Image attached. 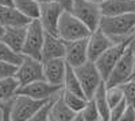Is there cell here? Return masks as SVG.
<instances>
[{"label":"cell","mask_w":135,"mask_h":121,"mask_svg":"<svg viewBox=\"0 0 135 121\" xmlns=\"http://www.w3.org/2000/svg\"><path fill=\"white\" fill-rule=\"evenodd\" d=\"M99 121H101V120H99Z\"/></svg>","instance_id":"obj_43"},{"label":"cell","mask_w":135,"mask_h":121,"mask_svg":"<svg viewBox=\"0 0 135 121\" xmlns=\"http://www.w3.org/2000/svg\"><path fill=\"white\" fill-rule=\"evenodd\" d=\"M0 6H14V0H0Z\"/></svg>","instance_id":"obj_36"},{"label":"cell","mask_w":135,"mask_h":121,"mask_svg":"<svg viewBox=\"0 0 135 121\" xmlns=\"http://www.w3.org/2000/svg\"><path fill=\"white\" fill-rule=\"evenodd\" d=\"M2 106H3V102H0V109H2Z\"/></svg>","instance_id":"obj_41"},{"label":"cell","mask_w":135,"mask_h":121,"mask_svg":"<svg viewBox=\"0 0 135 121\" xmlns=\"http://www.w3.org/2000/svg\"><path fill=\"white\" fill-rule=\"evenodd\" d=\"M132 36L135 38V27H134V30H132Z\"/></svg>","instance_id":"obj_40"},{"label":"cell","mask_w":135,"mask_h":121,"mask_svg":"<svg viewBox=\"0 0 135 121\" xmlns=\"http://www.w3.org/2000/svg\"><path fill=\"white\" fill-rule=\"evenodd\" d=\"M50 104H51V100L47 101L46 104H43L27 121H49L50 120Z\"/></svg>","instance_id":"obj_29"},{"label":"cell","mask_w":135,"mask_h":121,"mask_svg":"<svg viewBox=\"0 0 135 121\" xmlns=\"http://www.w3.org/2000/svg\"><path fill=\"white\" fill-rule=\"evenodd\" d=\"M45 42V30L41 26L39 20H31L27 26V32H26V39L25 45L22 49V54L27 57H32L41 59V52Z\"/></svg>","instance_id":"obj_9"},{"label":"cell","mask_w":135,"mask_h":121,"mask_svg":"<svg viewBox=\"0 0 135 121\" xmlns=\"http://www.w3.org/2000/svg\"><path fill=\"white\" fill-rule=\"evenodd\" d=\"M28 26V24H27ZM27 26H15V27H6L0 40H3L7 46H9L14 51L22 54V49L25 45Z\"/></svg>","instance_id":"obj_17"},{"label":"cell","mask_w":135,"mask_h":121,"mask_svg":"<svg viewBox=\"0 0 135 121\" xmlns=\"http://www.w3.org/2000/svg\"><path fill=\"white\" fill-rule=\"evenodd\" d=\"M81 116L84 117L85 121H99L101 120L100 118V114H99V111H97V106L93 101V98H89V100L86 101L84 109L80 112Z\"/></svg>","instance_id":"obj_27"},{"label":"cell","mask_w":135,"mask_h":121,"mask_svg":"<svg viewBox=\"0 0 135 121\" xmlns=\"http://www.w3.org/2000/svg\"><path fill=\"white\" fill-rule=\"evenodd\" d=\"M30 22L31 20L26 18L14 6H0V23L4 27L27 26Z\"/></svg>","instance_id":"obj_18"},{"label":"cell","mask_w":135,"mask_h":121,"mask_svg":"<svg viewBox=\"0 0 135 121\" xmlns=\"http://www.w3.org/2000/svg\"><path fill=\"white\" fill-rule=\"evenodd\" d=\"M112 45H114L112 39L107 34H104L100 28L91 31V34L88 36V59L95 62Z\"/></svg>","instance_id":"obj_13"},{"label":"cell","mask_w":135,"mask_h":121,"mask_svg":"<svg viewBox=\"0 0 135 121\" xmlns=\"http://www.w3.org/2000/svg\"><path fill=\"white\" fill-rule=\"evenodd\" d=\"M50 101V100H49ZM47 101L34 100L27 96L16 94L9 104V117L11 121H27L38 109Z\"/></svg>","instance_id":"obj_7"},{"label":"cell","mask_w":135,"mask_h":121,"mask_svg":"<svg viewBox=\"0 0 135 121\" xmlns=\"http://www.w3.org/2000/svg\"><path fill=\"white\" fill-rule=\"evenodd\" d=\"M127 106L126 100H123L122 102H119L118 105H115L114 108H111V113H109V121H119L120 116L123 114L124 109Z\"/></svg>","instance_id":"obj_31"},{"label":"cell","mask_w":135,"mask_h":121,"mask_svg":"<svg viewBox=\"0 0 135 121\" xmlns=\"http://www.w3.org/2000/svg\"><path fill=\"white\" fill-rule=\"evenodd\" d=\"M119 121H135V108L127 105L123 114L120 116Z\"/></svg>","instance_id":"obj_32"},{"label":"cell","mask_w":135,"mask_h":121,"mask_svg":"<svg viewBox=\"0 0 135 121\" xmlns=\"http://www.w3.org/2000/svg\"><path fill=\"white\" fill-rule=\"evenodd\" d=\"M61 92H62V86L51 85L45 80H38V81H32L27 85L19 86L16 94L27 96L30 98L39 100V101H49V100H53L54 97H57Z\"/></svg>","instance_id":"obj_8"},{"label":"cell","mask_w":135,"mask_h":121,"mask_svg":"<svg viewBox=\"0 0 135 121\" xmlns=\"http://www.w3.org/2000/svg\"><path fill=\"white\" fill-rule=\"evenodd\" d=\"M16 69H18L16 65L0 61V80L7 78V77H14L15 73H16Z\"/></svg>","instance_id":"obj_30"},{"label":"cell","mask_w":135,"mask_h":121,"mask_svg":"<svg viewBox=\"0 0 135 121\" xmlns=\"http://www.w3.org/2000/svg\"><path fill=\"white\" fill-rule=\"evenodd\" d=\"M69 11L91 31L99 28L101 20V11L99 3L89 2V0H72V7Z\"/></svg>","instance_id":"obj_6"},{"label":"cell","mask_w":135,"mask_h":121,"mask_svg":"<svg viewBox=\"0 0 135 121\" xmlns=\"http://www.w3.org/2000/svg\"><path fill=\"white\" fill-rule=\"evenodd\" d=\"M49 121H54V120H51V118H50V120H49Z\"/></svg>","instance_id":"obj_42"},{"label":"cell","mask_w":135,"mask_h":121,"mask_svg":"<svg viewBox=\"0 0 135 121\" xmlns=\"http://www.w3.org/2000/svg\"><path fill=\"white\" fill-rule=\"evenodd\" d=\"M64 8L58 4L49 0L46 3L41 4V11H39V23L43 27L45 32H49V34L57 35V26H58V20L64 12Z\"/></svg>","instance_id":"obj_11"},{"label":"cell","mask_w":135,"mask_h":121,"mask_svg":"<svg viewBox=\"0 0 135 121\" xmlns=\"http://www.w3.org/2000/svg\"><path fill=\"white\" fill-rule=\"evenodd\" d=\"M0 111H2V109H0Z\"/></svg>","instance_id":"obj_44"},{"label":"cell","mask_w":135,"mask_h":121,"mask_svg":"<svg viewBox=\"0 0 135 121\" xmlns=\"http://www.w3.org/2000/svg\"><path fill=\"white\" fill-rule=\"evenodd\" d=\"M9 104H11V100L7 101V102H3L2 111H0V121H11V117H9Z\"/></svg>","instance_id":"obj_33"},{"label":"cell","mask_w":135,"mask_h":121,"mask_svg":"<svg viewBox=\"0 0 135 121\" xmlns=\"http://www.w3.org/2000/svg\"><path fill=\"white\" fill-rule=\"evenodd\" d=\"M14 7L30 20H35L39 18L41 4L35 0H14Z\"/></svg>","instance_id":"obj_22"},{"label":"cell","mask_w":135,"mask_h":121,"mask_svg":"<svg viewBox=\"0 0 135 121\" xmlns=\"http://www.w3.org/2000/svg\"><path fill=\"white\" fill-rule=\"evenodd\" d=\"M65 49H66V42H64L58 35L45 32V42L41 52V61L43 62L54 58H64Z\"/></svg>","instance_id":"obj_15"},{"label":"cell","mask_w":135,"mask_h":121,"mask_svg":"<svg viewBox=\"0 0 135 121\" xmlns=\"http://www.w3.org/2000/svg\"><path fill=\"white\" fill-rule=\"evenodd\" d=\"M105 98H107V102H108L109 108H114L115 105L122 102L124 100L122 87L120 86H109V87L105 86Z\"/></svg>","instance_id":"obj_26"},{"label":"cell","mask_w":135,"mask_h":121,"mask_svg":"<svg viewBox=\"0 0 135 121\" xmlns=\"http://www.w3.org/2000/svg\"><path fill=\"white\" fill-rule=\"evenodd\" d=\"M92 98H93V101L97 106V111H99L101 121H109L111 108H109V105L107 102V98H105V83L104 82L97 87V90L95 92Z\"/></svg>","instance_id":"obj_20"},{"label":"cell","mask_w":135,"mask_h":121,"mask_svg":"<svg viewBox=\"0 0 135 121\" xmlns=\"http://www.w3.org/2000/svg\"><path fill=\"white\" fill-rule=\"evenodd\" d=\"M76 113L66 105L62 98V92L54 97L50 104V118L54 121H70Z\"/></svg>","instance_id":"obj_19"},{"label":"cell","mask_w":135,"mask_h":121,"mask_svg":"<svg viewBox=\"0 0 135 121\" xmlns=\"http://www.w3.org/2000/svg\"><path fill=\"white\" fill-rule=\"evenodd\" d=\"M134 39V36H130L122 42H118V43H114L111 47H108L101 55L95 61V65L101 75V78L105 80L108 78V75L111 74L112 69L115 67V65L118 63V61L120 59V57L123 55V52L126 51V49L128 47V45L131 43V40Z\"/></svg>","instance_id":"obj_5"},{"label":"cell","mask_w":135,"mask_h":121,"mask_svg":"<svg viewBox=\"0 0 135 121\" xmlns=\"http://www.w3.org/2000/svg\"><path fill=\"white\" fill-rule=\"evenodd\" d=\"M53 2L58 3L65 11H69L70 7H72V0H53Z\"/></svg>","instance_id":"obj_34"},{"label":"cell","mask_w":135,"mask_h":121,"mask_svg":"<svg viewBox=\"0 0 135 121\" xmlns=\"http://www.w3.org/2000/svg\"><path fill=\"white\" fill-rule=\"evenodd\" d=\"M134 57H135V38L131 40L126 51L123 52V55L115 65V67L112 69L111 74L105 80V86H120L124 82L131 80L132 74V67H134Z\"/></svg>","instance_id":"obj_2"},{"label":"cell","mask_w":135,"mask_h":121,"mask_svg":"<svg viewBox=\"0 0 135 121\" xmlns=\"http://www.w3.org/2000/svg\"><path fill=\"white\" fill-rule=\"evenodd\" d=\"M22 59H23V54L14 51L9 46H7L3 40H0V61L18 66L22 62Z\"/></svg>","instance_id":"obj_25"},{"label":"cell","mask_w":135,"mask_h":121,"mask_svg":"<svg viewBox=\"0 0 135 121\" xmlns=\"http://www.w3.org/2000/svg\"><path fill=\"white\" fill-rule=\"evenodd\" d=\"M15 78L18 80L19 85L23 86L32 81L43 80V63L41 59L23 55L22 62L18 65L15 73Z\"/></svg>","instance_id":"obj_10"},{"label":"cell","mask_w":135,"mask_h":121,"mask_svg":"<svg viewBox=\"0 0 135 121\" xmlns=\"http://www.w3.org/2000/svg\"><path fill=\"white\" fill-rule=\"evenodd\" d=\"M64 59L72 67H77V66L86 62L88 61V38L66 42Z\"/></svg>","instance_id":"obj_12"},{"label":"cell","mask_w":135,"mask_h":121,"mask_svg":"<svg viewBox=\"0 0 135 121\" xmlns=\"http://www.w3.org/2000/svg\"><path fill=\"white\" fill-rule=\"evenodd\" d=\"M62 89L68 90V92H72V93H76L78 96H84L81 85L78 82V78L74 73V69L69 65H66V73H65V78H64V83H62Z\"/></svg>","instance_id":"obj_23"},{"label":"cell","mask_w":135,"mask_h":121,"mask_svg":"<svg viewBox=\"0 0 135 121\" xmlns=\"http://www.w3.org/2000/svg\"><path fill=\"white\" fill-rule=\"evenodd\" d=\"M101 16L135 14V0H103L99 3Z\"/></svg>","instance_id":"obj_16"},{"label":"cell","mask_w":135,"mask_h":121,"mask_svg":"<svg viewBox=\"0 0 135 121\" xmlns=\"http://www.w3.org/2000/svg\"><path fill=\"white\" fill-rule=\"evenodd\" d=\"M135 27V14H123L116 16H101L99 28L107 34L114 43L132 36Z\"/></svg>","instance_id":"obj_1"},{"label":"cell","mask_w":135,"mask_h":121,"mask_svg":"<svg viewBox=\"0 0 135 121\" xmlns=\"http://www.w3.org/2000/svg\"><path fill=\"white\" fill-rule=\"evenodd\" d=\"M43 80L51 85L62 86L65 73H66V61L64 58H54L43 61Z\"/></svg>","instance_id":"obj_14"},{"label":"cell","mask_w":135,"mask_h":121,"mask_svg":"<svg viewBox=\"0 0 135 121\" xmlns=\"http://www.w3.org/2000/svg\"><path fill=\"white\" fill-rule=\"evenodd\" d=\"M89 34H91V30L81 20H78L70 11H64L57 26V35L64 42L84 39L88 38Z\"/></svg>","instance_id":"obj_3"},{"label":"cell","mask_w":135,"mask_h":121,"mask_svg":"<svg viewBox=\"0 0 135 121\" xmlns=\"http://www.w3.org/2000/svg\"><path fill=\"white\" fill-rule=\"evenodd\" d=\"M19 82L14 77H7V78L0 80V102H7L16 96L19 89Z\"/></svg>","instance_id":"obj_21"},{"label":"cell","mask_w":135,"mask_h":121,"mask_svg":"<svg viewBox=\"0 0 135 121\" xmlns=\"http://www.w3.org/2000/svg\"><path fill=\"white\" fill-rule=\"evenodd\" d=\"M70 121H85V120H84V117L81 116V113L78 112V113H76V114L72 117V120H70Z\"/></svg>","instance_id":"obj_35"},{"label":"cell","mask_w":135,"mask_h":121,"mask_svg":"<svg viewBox=\"0 0 135 121\" xmlns=\"http://www.w3.org/2000/svg\"><path fill=\"white\" fill-rule=\"evenodd\" d=\"M120 87L123 90V96H124L127 105L135 108V80H130L124 82L123 85H120Z\"/></svg>","instance_id":"obj_28"},{"label":"cell","mask_w":135,"mask_h":121,"mask_svg":"<svg viewBox=\"0 0 135 121\" xmlns=\"http://www.w3.org/2000/svg\"><path fill=\"white\" fill-rule=\"evenodd\" d=\"M89 2H95V3H101L103 0H89Z\"/></svg>","instance_id":"obj_39"},{"label":"cell","mask_w":135,"mask_h":121,"mask_svg":"<svg viewBox=\"0 0 135 121\" xmlns=\"http://www.w3.org/2000/svg\"><path fill=\"white\" fill-rule=\"evenodd\" d=\"M4 30H6V27L0 23V38H2V35H3V32H4Z\"/></svg>","instance_id":"obj_37"},{"label":"cell","mask_w":135,"mask_h":121,"mask_svg":"<svg viewBox=\"0 0 135 121\" xmlns=\"http://www.w3.org/2000/svg\"><path fill=\"white\" fill-rule=\"evenodd\" d=\"M35 2H38L39 4H42V3H46V2H49V0H35Z\"/></svg>","instance_id":"obj_38"},{"label":"cell","mask_w":135,"mask_h":121,"mask_svg":"<svg viewBox=\"0 0 135 121\" xmlns=\"http://www.w3.org/2000/svg\"><path fill=\"white\" fill-rule=\"evenodd\" d=\"M74 73L78 78V82L81 85V89L84 92V96L88 98H92L95 92L97 90V87L104 82V80L101 78V75L96 67L95 62L92 61H86L83 65L77 66V67H73Z\"/></svg>","instance_id":"obj_4"},{"label":"cell","mask_w":135,"mask_h":121,"mask_svg":"<svg viewBox=\"0 0 135 121\" xmlns=\"http://www.w3.org/2000/svg\"><path fill=\"white\" fill-rule=\"evenodd\" d=\"M62 98H64V101L66 102V105L69 106L74 113L81 112L84 109V106H85V104H86V101H88L86 97L78 96L76 93L68 92V90H64V89H62Z\"/></svg>","instance_id":"obj_24"}]
</instances>
